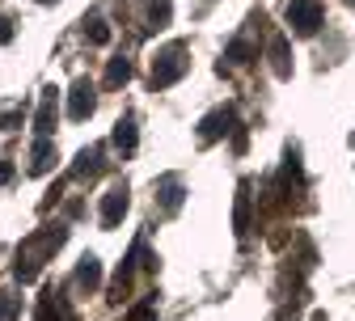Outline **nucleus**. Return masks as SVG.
<instances>
[{
  "instance_id": "1",
  "label": "nucleus",
  "mask_w": 355,
  "mask_h": 321,
  "mask_svg": "<svg viewBox=\"0 0 355 321\" xmlns=\"http://www.w3.org/2000/svg\"><path fill=\"white\" fill-rule=\"evenodd\" d=\"M64 224H55V228H47V233H38V237H30L21 250H17V266H13V275L21 284H30L34 275H38V266H42V258H47L51 250H60L64 245Z\"/></svg>"
},
{
  "instance_id": "2",
  "label": "nucleus",
  "mask_w": 355,
  "mask_h": 321,
  "mask_svg": "<svg viewBox=\"0 0 355 321\" xmlns=\"http://www.w3.org/2000/svg\"><path fill=\"white\" fill-rule=\"evenodd\" d=\"M191 68V60H187V47L182 42H173V47H165L161 55H157V64H153V89H165V85H173L178 76H182Z\"/></svg>"
},
{
  "instance_id": "3",
  "label": "nucleus",
  "mask_w": 355,
  "mask_h": 321,
  "mask_svg": "<svg viewBox=\"0 0 355 321\" xmlns=\"http://www.w3.org/2000/svg\"><path fill=\"white\" fill-rule=\"evenodd\" d=\"M284 17H288V26H292L296 34H318V26H322V5H318V0H288Z\"/></svg>"
},
{
  "instance_id": "4",
  "label": "nucleus",
  "mask_w": 355,
  "mask_h": 321,
  "mask_svg": "<svg viewBox=\"0 0 355 321\" xmlns=\"http://www.w3.org/2000/svg\"><path fill=\"white\" fill-rule=\"evenodd\" d=\"M94 106H98L94 85H89V80H76V85H72V98H68V114H72L76 123H85L89 114H94Z\"/></svg>"
},
{
  "instance_id": "5",
  "label": "nucleus",
  "mask_w": 355,
  "mask_h": 321,
  "mask_svg": "<svg viewBox=\"0 0 355 321\" xmlns=\"http://www.w3.org/2000/svg\"><path fill=\"white\" fill-rule=\"evenodd\" d=\"M123 216H127V182L110 186V191H106V199H102V224H106V228H114Z\"/></svg>"
},
{
  "instance_id": "6",
  "label": "nucleus",
  "mask_w": 355,
  "mask_h": 321,
  "mask_svg": "<svg viewBox=\"0 0 355 321\" xmlns=\"http://www.w3.org/2000/svg\"><path fill=\"white\" fill-rule=\"evenodd\" d=\"M136 140H140V131H136V114H123V119L114 123V148H119L123 157H131V153H136Z\"/></svg>"
},
{
  "instance_id": "7",
  "label": "nucleus",
  "mask_w": 355,
  "mask_h": 321,
  "mask_svg": "<svg viewBox=\"0 0 355 321\" xmlns=\"http://www.w3.org/2000/svg\"><path fill=\"white\" fill-rule=\"evenodd\" d=\"M51 165H55V144L47 140V135H38V144L30 153V173H47Z\"/></svg>"
},
{
  "instance_id": "8",
  "label": "nucleus",
  "mask_w": 355,
  "mask_h": 321,
  "mask_svg": "<svg viewBox=\"0 0 355 321\" xmlns=\"http://www.w3.org/2000/svg\"><path fill=\"white\" fill-rule=\"evenodd\" d=\"M229 119H233V110H216V114H207V119L199 123V140L211 144L216 135H225V131H229Z\"/></svg>"
},
{
  "instance_id": "9",
  "label": "nucleus",
  "mask_w": 355,
  "mask_h": 321,
  "mask_svg": "<svg viewBox=\"0 0 355 321\" xmlns=\"http://www.w3.org/2000/svg\"><path fill=\"white\" fill-rule=\"evenodd\" d=\"M34 131H38V135H51V131H55V89H47V98H42L38 119H34Z\"/></svg>"
},
{
  "instance_id": "10",
  "label": "nucleus",
  "mask_w": 355,
  "mask_h": 321,
  "mask_svg": "<svg viewBox=\"0 0 355 321\" xmlns=\"http://www.w3.org/2000/svg\"><path fill=\"white\" fill-rule=\"evenodd\" d=\"M76 284L80 288H98L102 284V262L89 254V258H80V270H76Z\"/></svg>"
},
{
  "instance_id": "11",
  "label": "nucleus",
  "mask_w": 355,
  "mask_h": 321,
  "mask_svg": "<svg viewBox=\"0 0 355 321\" xmlns=\"http://www.w3.org/2000/svg\"><path fill=\"white\" fill-rule=\"evenodd\" d=\"M157 195H161L165 211H173L178 203H182V182H178V177H161V182H157Z\"/></svg>"
},
{
  "instance_id": "12",
  "label": "nucleus",
  "mask_w": 355,
  "mask_h": 321,
  "mask_svg": "<svg viewBox=\"0 0 355 321\" xmlns=\"http://www.w3.org/2000/svg\"><path fill=\"white\" fill-rule=\"evenodd\" d=\"M98 169H102V148H85L72 173H76V177H85V173H98Z\"/></svg>"
},
{
  "instance_id": "13",
  "label": "nucleus",
  "mask_w": 355,
  "mask_h": 321,
  "mask_svg": "<svg viewBox=\"0 0 355 321\" xmlns=\"http://www.w3.org/2000/svg\"><path fill=\"white\" fill-rule=\"evenodd\" d=\"M271 64H275V76H288L292 72V64H288V42L284 38L271 42Z\"/></svg>"
},
{
  "instance_id": "14",
  "label": "nucleus",
  "mask_w": 355,
  "mask_h": 321,
  "mask_svg": "<svg viewBox=\"0 0 355 321\" xmlns=\"http://www.w3.org/2000/svg\"><path fill=\"white\" fill-rule=\"evenodd\" d=\"M131 80V64L127 60H110V68H106V85H127Z\"/></svg>"
},
{
  "instance_id": "15",
  "label": "nucleus",
  "mask_w": 355,
  "mask_h": 321,
  "mask_svg": "<svg viewBox=\"0 0 355 321\" xmlns=\"http://www.w3.org/2000/svg\"><path fill=\"white\" fill-rule=\"evenodd\" d=\"M169 21V0H153V9H148V30H165Z\"/></svg>"
},
{
  "instance_id": "16",
  "label": "nucleus",
  "mask_w": 355,
  "mask_h": 321,
  "mask_svg": "<svg viewBox=\"0 0 355 321\" xmlns=\"http://www.w3.org/2000/svg\"><path fill=\"white\" fill-rule=\"evenodd\" d=\"M0 321H17V296L0 292Z\"/></svg>"
},
{
  "instance_id": "17",
  "label": "nucleus",
  "mask_w": 355,
  "mask_h": 321,
  "mask_svg": "<svg viewBox=\"0 0 355 321\" xmlns=\"http://www.w3.org/2000/svg\"><path fill=\"white\" fill-rule=\"evenodd\" d=\"M85 34L94 38V42H106V38H110V30H106V21H102V17H94V21H89V26H85Z\"/></svg>"
},
{
  "instance_id": "18",
  "label": "nucleus",
  "mask_w": 355,
  "mask_h": 321,
  "mask_svg": "<svg viewBox=\"0 0 355 321\" xmlns=\"http://www.w3.org/2000/svg\"><path fill=\"white\" fill-rule=\"evenodd\" d=\"M9 38H13V26H9L5 17H0V42H9Z\"/></svg>"
},
{
  "instance_id": "19",
  "label": "nucleus",
  "mask_w": 355,
  "mask_h": 321,
  "mask_svg": "<svg viewBox=\"0 0 355 321\" xmlns=\"http://www.w3.org/2000/svg\"><path fill=\"white\" fill-rule=\"evenodd\" d=\"M5 182H13V165H0V186H5Z\"/></svg>"
}]
</instances>
